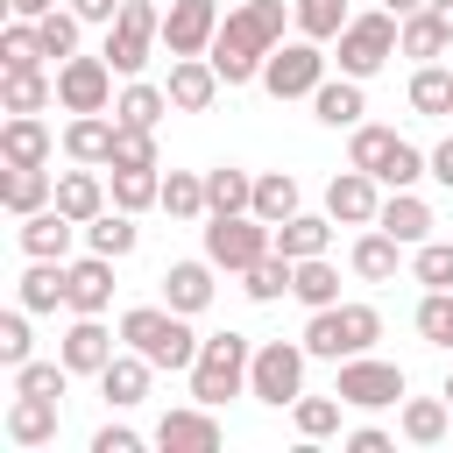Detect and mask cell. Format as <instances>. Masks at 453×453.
I'll list each match as a JSON object with an SVG mask.
<instances>
[{
	"instance_id": "obj_1",
	"label": "cell",
	"mask_w": 453,
	"mask_h": 453,
	"mask_svg": "<svg viewBox=\"0 0 453 453\" xmlns=\"http://www.w3.org/2000/svg\"><path fill=\"white\" fill-rule=\"evenodd\" d=\"M283 0H241L226 21H219V35H212V71L226 78V85H255L262 78V64H269V50L283 42Z\"/></svg>"
},
{
	"instance_id": "obj_2",
	"label": "cell",
	"mask_w": 453,
	"mask_h": 453,
	"mask_svg": "<svg viewBox=\"0 0 453 453\" xmlns=\"http://www.w3.org/2000/svg\"><path fill=\"white\" fill-rule=\"evenodd\" d=\"M120 340L134 347V354H149L156 368H191L198 361V333H191V311H170V304H134V311H120Z\"/></svg>"
},
{
	"instance_id": "obj_3",
	"label": "cell",
	"mask_w": 453,
	"mask_h": 453,
	"mask_svg": "<svg viewBox=\"0 0 453 453\" xmlns=\"http://www.w3.org/2000/svg\"><path fill=\"white\" fill-rule=\"evenodd\" d=\"M297 340H304L311 361H354V354H368L382 340V311L375 304H326V311L304 319Z\"/></svg>"
},
{
	"instance_id": "obj_4",
	"label": "cell",
	"mask_w": 453,
	"mask_h": 453,
	"mask_svg": "<svg viewBox=\"0 0 453 453\" xmlns=\"http://www.w3.org/2000/svg\"><path fill=\"white\" fill-rule=\"evenodd\" d=\"M248 361H255V347H248V333H205V347H198V361L184 368V375H191V396L219 411L226 396H241V389H248Z\"/></svg>"
},
{
	"instance_id": "obj_5",
	"label": "cell",
	"mask_w": 453,
	"mask_h": 453,
	"mask_svg": "<svg viewBox=\"0 0 453 453\" xmlns=\"http://www.w3.org/2000/svg\"><path fill=\"white\" fill-rule=\"evenodd\" d=\"M333 42H340V71L368 85V78H375L389 57H403V14H389V7H375V14H354V21H347Z\"/></svg>"
},
{
	"instance_id": "obj_6",
	"label": "cell",
	"mask_w": 453,
	"mask_h": 453,
	"mask_svg": "<svg viewBox=\"0 0 453 453\" xmlns=\"http://www.w3.org/2000/svg\"><path fill=\"white\" fill-rule=\"evenodd\" d=\"M269 248H276V226L255 219V212H212V219H205V262L226 269V276L255 269Z\"/></svg>"
},
{
	"instance_id": "obj_7",
	"label": "cell",
	"mask_w": 453,
	"mask_h": 453,
	"mask_svg": "<svg viewBox=\"0 0 453 453\" xmlns=\"http://www.w3.org/2000/svg\"><path fill=\"white\" fill-rule=\"evenodd\" d=\"M304 340H262L255 361H248V396L269 403V411H290L304 396Z\"/></svg>"
},
{
	"instance_id": "obj_8",
	"label": "cell",
	"mask_w": 453,
	"mask_h": 453,
	"mask_svg": "<svg viewBox=\"0 0 453 453\" xmlns=\"http://www.w3.org/2000/svg\"><path fill=\"white\" fill-rule=\"evenodd\" d=\"M156 42H163V14H156V0H127L113 21H106V64L120 71V78H142V64L156 57Z\"/></svg>"
},
{
	"instance_id": "obj_9",
	"label": "cell",
	"mask_w": 453,
	"mask_h": 453,
	"mask_svg": "<svg viewBox=\"0 0 453 453\" xmlns=\"http://www.w3.org/2000/svg\"><path fill=\"white\" fill-rule=\"evenodd\" d=\"M319 85H326V50H319L311 35L269 50V64H262V92H269V99H311Z\"/></svg>"
},
{
	"instance_id": "obj_10",
	"label": "cell",
	"mask_w": 453,
	"mask_h": 453,
	"mask_svg": "<svg viewBox=\"0 0 453 453\" xmlns=\"http://www.w3.org/2000/svg\"><path fill=\"white\" fill-rule=\"evenodd\" d=\"M340 403L347 411H389V403H403V368L396 361H375V354H354V361H340Z\"/></svg>"
},
{
	"instance_id": "obj_11",
	"label": "cell",
	"mask_w": 453,
	"mask_h": 453,
	"mask_svg": "<svg viewBox=\"0 0 453 453\" xmlns=\"http://www.w3.org/2000/svg\"><path fill=\"white\" fill-rule=\"evenodd\" d=\"M113 64L106 57H64L57 64V106L64 113H113Z\"/></svg>"
},
{
	"instance_id": "obj_12",
	"label": "cell",
	"mask_w": 453,
	"mask_h": 453,
	"mask_svg": "<svg viewBox=\"0 0 453 453\" xmlns=\"http://www.w3.org/2000/svg\"><path fill=\"white\" fill-rule=\"evenodd\" d=\"M219 0H170V14H163V50L170 57H205L212 50V35H219Z\"/></svg>"
},
{
	"instance_id": "obj_13",
	"label": "cell",
	"mask_w": 453,
	"mask_h": 453,
	"mask_svg": "<svg viewBox=\"0 0 453 453\" xmlns=\"http://www.w3.org/2000/svg\"><path fill=\"white\" fill-rule=\"evenodd\" d=\"M326 212L340 219V226H375V212H382V177H368V170H333V184H326Z\"/></svg>"
},
{
	"instance_id": "obj_14",
	"label": "cell",
	"mask_w": 453,
	"mask_h": 453,
	"mask_svg": "<svg viewBox=\"0 0 453 453\" xmlns=\"http://www.w3.org/2000/svg\"><path fill=\"white\" fill-rule=\"evenodd\" d=\"M14 241H21V255H50V262H71V248L85 241V226H78V219H71V212L50 198L42 212H28V219L14 226Z\"/></svg>"
},
{
	"instance_id": "obj_15",
	"label": "cell",
	"mask_w": 453,
	"mask_h": 453,
	"mask_svg": "<svg viewBox=\"0 0 453 453\" xmlns=\"http://www.w3.org/2000/svg\"><path fill=\"white\" fill-rule=\"evenodd\" d=\"M156 446L163 453H219V418H212V403H184V411H163L156 418Z\"/></svg>"
},
{
	"instance_id": "obj_16",
	"label": "cell",
	"mask_w": 453,
	"mask_h": 453,
	"mask_svg": "<svg viewBox=\"0 0 453 453\" xmlns=\"http://www.w3.org/2000/svg\"><path fill=\"white\" fill-rule=\"evenodd\" d=\"M219 85H226V78L212 71V57H170V85H163V92H170L177 113H205V106L219 99Z\"/></svg>"
},
{
	"instance_id": "obj_17",
	"label": "cell",
	"mask_w": 453,
	"mask_h": 453,
	"mask_svg": "<svg viewBox=\"0 0 453 453\" xmlns=\"http://www.w3.org/2000/svg\"><path fill=\"white\" fill-rule=\"evenodd\" d=\"M57 354H64L71 375H99V368L113 361V333L99 326V311H78V319L64 326V347H57Z\"/></svg>"
},
{
	"instance_id": "obj_18",
	"label": "cell",
	"mask_w": 453,
	"mask_h": 453,
	"mask_svg": "<svg viewBox=\"0 0 453 453\" xmlns=\"http://www.w3.org/2000/svg\"><path fill=\"white\" fill-rule=\"evenodd\" d=\"M14 304H28V311H57V304H71V262L28 255V269H21V283H14Z\"/></svg>"
},
{
	"instance_id": "obj_19",
	"label": "cell",
	"mask_w": 453,
	"mask_h": 453,
	"mask_svg": "<svg viewBox=\"0 0 453 453\" xmlns=\"http://www.w3.org/2000/svg\"><path fill=\"white\" fill-rule=\"evenodd\" d=\"M57 198V170L50 163H7V184H0V205L14 212V219H28V212H42Z\"/></svg>"
},
{
	"instance_id": "obj_20",
	"label": "cell",
	"mask_w": 453,
	"mask_h": 453,
	"mask_svg": "<svg viewBox=\"0 0 453 453\" xmlns=\"http://www.w3.org/2000/svg\"><path fill=\"white\" fill-rule=\"evenodd\" d=\"M149 375H156V361L127 347V354H113V361L99 368V396H106L113 411H134V403L149 396Z\"/></svg>"
},
{
	"instance_id": "obj_21",
	"label": "cell",
	"mask_w": 453,
	"mask_h": 453,
	"mask_svg": "<svg viewBox=\"0 0 453 453\" xmlns=\"http://www.w3.org/2000/svg\"><path fill=\"white\" fill-rule=\"evenodd\" d=\"M113 134H120V120H113V113H71V127H64V156H71V163H92V170H106V156H113Z\"/></svg>"
},
{
	"instance_id": "obj_22",
	"label": "cell",
	"mask_w": 453,
	"mask_h": 453,
	"mask_svg": "<svg viewBox=\"0 0 453 453\" xmlns=\"http://www.w3.org/2000/svg\"><path fill=\"white\" fill-rule=\"evenodd\" d=\"M375 226H382V234H396L403 248H418V241H432V205L418 198V184H411V191H382Z\"/></svg>"
},
{
	"instance_id": "obj_23",
	"label": "cell",
	"mask_w": 453,
	"mask_h": 453,
	"mask_svg": "<svg viewBox=\"0 0 453 453\" xmlns=\"http://www.w3.org/2000/svg\"><path fill=\"white\" fill-rule=\"evenodd\" d=\"M0 156L7 163H50L57 156V134L42 127V113H7L0 120Z\"/></svg>"
},
{
	"instance_id": "obj_24",
	"label": "cell",
	"mask_w": 453,
	"mask_h": 453,
	"mask_svg": "<svg viewBox=\"0 0 453 453\" xmlns=\"http://www.w3.org/2000/svg\"><path fill=\"white\" fill-rule=\"evenodd\" d=\"M106 304H113V255H78L71 262V311H99L106 319Z\"/></svg>"
},
{
	"instance_id": "obj_25",
	"label": "cell",
	"mask_w": 453,
	"mask_h": 453,
	"mask_svg": "<svg viewBox=\"0 0 453 453\" xmlns=\"http://www.w3.org/2000/svg\"><path fill=\"white\" fill-rule=\"evenodd\" d=\"M347 262H354V276H361V283H396V269H403V241H396V234H382V226H368V234L354 241V255H347Z\"/></svg>"
},
{
	"instance_id": "obj_26",
	"label": "cell",
	"mask_w": 453,
	"mask_h": 453,
	"mask_svg": "<svg viewBox=\"0 0 453 453\" xmlns=\"http://www.w3.org/2000/svg\"><path fill=\"white\" fill-rule=\"evenodd\" d=\"M163 304L198 319V311L212 304V262H170V269H163Z\"/></svg>"
},
{
	"instance_id": "obj_27",
	"label": "cell",
	"mask_w": 453,
	"mask_h": 453,
	"mask_svg": "<svg viewBox=\"0 0 453 453\" xmlns=\"http://www.w3.org/2000/svg\"><path fill=\"white\" fill-rule=\"evenodd\" d=\"M7 439H14V446H50V439H57V396H21V389H14V403H7Z\"/></svg>"
},
{
	"instance_id": "obj_28",
	"label": "cell",
	"mask_w": 453,
	"mask_h": 453,
	"mask_svg": "<svg viewBox=\"0 0 453 453\" xmlns=\"http://www.w3.org/2000/svg\"><path fill=\"white\" fill-rule=\"evenodd\" d=\"M311 113L326 120V127H361V113H368V99H361V78H326L319 92H311Z\"/></svg>"
},
{
	"instance_id": "obj_29",
	"label": "cell",
	"mask_w": 453,
	"mask_h": 453,
	"mask_svg": "<svg viewBox=\"0 0 453 453\" xmlns=\"http://www.w3.org/2000/svg\"><path fill=\"white\" fill-rule=\"evenodd\" d=\"M57 205L85 226V219H99L106 212V184H99V170L92 163H78V170H57Z\"/></svg>"
},
{
	"instance_id": "obj_30",
	"label": "cell",
	"mask_w": 453,
	"mask_h": 453,
	"mask_svg": "<svg viewBox=\"0 0 453 453\" xmlns=\"http://www.w3.org/2000/svg\"><path fill=\"white\" fill-rule=\"evenodd\" d=\"M333 212H290L283 226H276V255H290V262H304V255H326V241H333Z\"/></svg>"
},
{
	"instance_id": "obj_31",
	"label": "cell",
	"mask_w": 453,
	"mask_h": 453,
	"mask_svg": "<svg viewBox=\"0 0 453 453\" xmlns=\"http://www.w3.org/2000/svg\"><path fill=\"white\" fill-rule=\"evenodd\" d=\"M163 113H170V92L149 85V78H127L120 99H113V120H120V127H156Z\"/></svg>"
},
{
	"instance_id": "obj_32",
	"label": "cell",
	"mask_w": 453,
	"mask_h": 453,
	"mask_svg": "<svg viewBox=\"0 0 453 453\" xmlns=\"http://www.w3.org/2000/svg\"><path fill=\"white\" fill-rule=\"evenodd\" d=\"M134 241H142V226H134V212H120V205H106L99 219H85V248L92 255H134Z\"/></svg>"
},
{
	"instance_id": "obj_33",
	"label": "cell",
	"mask_w": 453,
	"mask_h": 453,
	"mask_svg": "<svg viewBox=\"0 0 453 453\" xmlns=\"http://www.w3.org/2000/svg\"><path fill=\"white\" fill-rule=\"evenodd\" d=\"M396 425H403V439H411V446H439V439L453 432V403H446V396H411Z\"/></svg>"
},
{
	"instance_id": "obj_34",
	"label": "cell",
	"mask_w": 453,
	"mask_h": 453,
	"mask_svg": "<svg viewBox=\"0 0 453 453\" xmlns=\"http://www.w3.org/2000/svg\"><path fill=\"white\" fill-rule=\"evenodd\" d=\"M205 205H212V212H248V205H255V177H248L241 163L205 170ZM212 212H205V219H212Z\"/></svg>"
},
{
	"instance_id": "obj_35",
	"label": "cell",
	"mask_w": 453,
	"mask_h": 453,
	"mask_svg": "<svg viewBox=\"0 0 453 453\" xmlns=\"http://www.w3.org/2000/svg\"><path fill=\"white\" fill-rule=\"evenodd\" d=\"M290 297H297L304 311H326V304H340V269H333L326 255H304V262H297V283H290Z\"/></svg>"
},
{
	"instance_id": "obj_36",
	"label": "cell",
	"mask_w": 453,
	"mask_h": 453,
	"mask_svg": "<svg viewBox=\"0 0 453 453\" xmlns=\"http://www.w3.org/2000/svg\"><path fill=\"white\" fill-rule=\"evenodd\" d=\"M453 50V28L432 14V7H418V14H403V57H418V64H432V57H446Z\"/></svg>"
},
{
	"instance_id": "obj_37",
	"label": "cell",
	"mask_w": 453,
	"mask_h": 453,
	"mask_svg": "<svg viewBox=\"0 0 453 453\" xmlns=\"http://www.w3.org/2000/svg\"><path fill=\"white\" fill-rule=\"evenodd\" d=\"M255 219H269V226H283L290 212H297V177L290 170H262L255 177V205H248Z\"/></svg>"
},
{
	"instance_id": "obj_38",
	"label": "cell",
	"mask_w": 453,
	"mask_h": 453,
	"mask_svg": "<svg viewBox=\"0 0 453 453\" xmlns=\"http://www.w3.org/2000/svg\"><path fill=\"white\" fill-rule=\"evenodd\" d=\"M290 283H297V262H290V255H276V248H269L255 269H241V290H248L255 304H276Z\"/></svg>"
},
{
	"instance_id": "obj_39",
	"label": "cell",
	"mask_w": 453,
	"mask_h": 453,
	"mask_svg": "<svg viewBox=\"0 0 453 453\" xmlns=\"http://www.w3.org/2000/svg\"><path fill=\"white\" fill-rule=\"evenodd\" d=\"M57 99V78H42V64L35 71H7V85H0V106L7 113H42Z\"/></svg>"
},
{
	"instance_id": "obj_40",
	"label": "cell",
	"mask_w": 453,
	"mask_h": 453,
	"mask_svg": "<svg viewBox=\"0 0 453 453\" xmlns=\"http://www.w3.org/2000/svg\"><path fill=\"white\" fill-rule=\"evenodd\" d=\"M396 142H403L396 127H375V120H361V127H347V163L375 177V170L389 163V149H396Z\"/></svg>"
},
{
	"instance_id": "obj_41",
	"label": "cell",
	"mask_w": 453,
	"mask_h": 453,
	"mask_svg": "<svg viewBox=\"0 0 453 453\" xmlns=\"http://www.w3.org/2000/svg\"><path fill=\"white\" fill-rule=\"evenodd\" d=\"M163 212L170 219H205L212 205H205V170H170L163 177Z\"/></svg>"
},
{
	"instance_id": "obj_42",
	"label": "cell",
	"mask_w": 453,
	"mask_h": 453,
	"mask_svg": "<svg viewBox=\"0 0 453 453\" xmlns=\"http://www.w3.org/2000/svg\"><path fill=\"white\" fill-rule=\"evenodd\" d=\"M290 425H297L304 446L333 439V432H340V389H333V396H297V403H290Z\"/></svg>"
},
{
	"instance_id": "obj_43",
	"label": "cell",
	"mask_w": 453,
	"mask_h": 453,
	"mask_svg": "<svg viewBox=\"0 0 453 453\" xmlns=\"http://www.w3.org/2000/svg\"><path fill=\"white\" fill-rule=\"evenodd\" d=\"M290 21H297V35H311V42H333L354 14H347V0H290Z\"/></svg>"
},
{
	"instance_id": "obj_44",
	"label": "cell",
	"mask_w": 453,
	"mask_h": 453,
	"mask_svg": "<svg viewBox=\"0 0 453 453\" xmlns=\"http://www.w3.org/2000/svg\"><path fill=\"white\" fill-rule=\"evenodd\" d=\"M113 205H120V212L163 205V163H156V170H113Z\"/></svg>"
},
{
	"instance_id": "obj_45",
	"label": "cell",
	"mask_w": 453,
	"mask_h": 453,
	"mask_svg": "<svg viewBox=\"0 0 453 453\" xmlns=\"http://www.w3.org/2000/svg\"><path fill=\"white\" fill-rule=\"evenodd\" d=\"M78 28H85V21H78V7H50V14L35 21L42 57H57V64H64V57H78Z\"/></svg>"
},
{
	"instance_id": "obj_46",
	"label": "cell",
	"mask_w": 453,
	"mask_h": 453,
	"mask_svg": "<svg viewBox=\"0 0 453 453\" xmlns=\"http://www.w3.org/2000/svg\"><path fill=\"white\" fill-rule=\"evenodd\" d=\"M411 106H418V113H453V71L418 64V71H411Z\"/></svg>"
},
{
	"instance_id": "obj_47",
	"label": "cell",
	"mask_w": 453,
	"mask_h": 453,
	"mask_svg": "<svg viewBox=\"0 0 453 453\" xmlns=\"http://www.w3.org/2000/svg\"><path fill=\"white\" fill-rule=\"evenodd\" d=\"M411 276L425 290H453V241H418L411 248Z\"/></svg>"
},
{
	"instance_id": "obj_48",
	"label": "cell",
	"mask_w": 453,
	"mask_h": 453,
	"mask_svg": "<svg viewBox=\"0 0 453 453\" xmlns=\"http://www.w3.org/2000/svg\"><path fill=\"white\" fill-rule=\"evenodd\" d=\"M0 64H7V71H35V64H42V35H35V21H21V14L7 21V35H0Z\"/></svg>"
},
{
	"instance_id": "obj_49",
	"label": "cell",
	"mask_w": 453,
	"mask_h": 453,
	"mask_svg": "<svg viewBox=\"0 0 453 453\" xmlns=\"http://www.w3.org/2000/svg\"><path fill=\"white\" fill-rule=\"evenodd\" d=\"M106 170H156V127H120Z\"/></svg>"
},
{
	"instance_id": "obj_50",
	"label": "cell",
	"mask_w": 453,
	"mask_h": 453,
	"mask_svg": "<svg viewBox=\"0 0 453 453\" xmlns=\"http://www.w3.org/2000/svg\"><path fill=\"white\" fill-rule=\"evenodd\" d=\"M375 177H382V191H411L418 177H432V156H425V149H411V142H396V149H389V163H382Z\"/></svg>"
},
{
	"instance_id": "obj_51",
	"label": "cell",
	"mask_w": 453,
	"mask_h": 453,
	"mask_svg": "<svg viewBox=\"0 0 453 453\" xmlns=\"http://www.w3.org/2000/svg\"><path fill=\"white\" fill-rule=\"evenodd\" d=\"M14 389H21V396H64V389H71L64 354H57V361H21V368H14Z\"/></svg>"
},
{
	"instance_id": "obj_52",
	"label": "cell",
	"mask_w": 453,
	"mask_h": 453,
	"mask_svg": "<svg viewBox=\"0 0 453 453\" xmlns=\"http://www.w3.org/2000/svg\"><path fill=\"white\" fill-rule=\"evenodd\" d=\"M28 319H35L28 304L0 311V368H21V361H35V354H28V347H35V340H28Z\"/></svg>"
},
{
	"instance_id": "obj_53",
	"label": "cell",
	"mask_w": 453,
	"mask_h": 453,
	"mask_svg": "<svg viewBox=\"0 0 453 453\" xmlns=\"http://www.w3.org/2000/svg\"><path fill=\"white\" fill-rule=\"evenodd\" d=\"M418 333L432 347H446V333H453V290H425L418 297Z\"/></svg>"
},
{
	"instance_id": "obj_54",
	"label": "cell",
	"mask_w": 453,
	"mask_h": 453,
	"mask_svg": "<svg viewBox=\"0 0 453 453\" xmlns=\"http://www.w3.org/2000/svg\"><path fill=\"white\" fill-rule=\"evenodd\" d=\"M92 453H142V439H134L127 425H99V432H92Z\"/></svg>"
},
{
	"instance_id": "obj_55",
	"label": "cell",
	"mask_w": 453,
	"mask_h": 453,
	"mask_svg": "<svg viewBox=\"0 0 453 453\" xmlns=\"http://www.w3.org/2000/svg\"><path fill=\"white\" fill-rule=\"evenodd\" d=\"M347 453H389V432L382 425H354L347 432Z\"/></svg>"
},
{
	"instance_id": "obj_56",
	"label": "cell",
	"mask_w": 453,
	"mask_h": 453,
	"mask_svg": "<svg viewBox=\"0 0 453 453\" xmlns=\"http://www.w3.org/2000/svg\"><path fill=\"white\" fill-rule=\"evenodd\" d=\"M71 7H78V21H113L127 0H71Z\"/></svg>"
},
{
	"instance_id": "obj_57",
	"label": "cell",
	"mask_w": 453,
	"mask_h": 453,
	"mask_svg": "<svg viewBox=\"0 0 453 453\" xmlns=\"http://www.w3.org/2000/svg\"><path fill=\"white\" fill-rule=\"evenodd\" d=\"M432 177H439V184H446V191H453V134H446V142H439V149H432Z\"/></svg>"
},
{
	"instance_id": "obj_58",
	"label": "cell",
	"mask_w": 453,
	"mask_h": 453,
	"mask_svg": "<svg viewBox=\"0 0 453 453\" xmlns=\"http://www.w3.org/2000/svg\"><path fill=\"white\" fill-rule=\"evenodd\" d=\"M7 7H14V14H21V21H42V14H50V7H57V0H7Z\"/></svg>"
},
{
	"instance_id": "obj_59",
	"label": "cell",
	"mask_w": 453,
	"mask_h": 453,
	"mask_svg": "<svg viewBox=\"0 0 453 453\" xmlns=\"http://www.w3.org/2000/svg\"><path fill=\"white\" fill-rule=\"evenodd\" d=\"M425 7H432V14H439V21L453 28V0H425Z\"/></svg>"
},
{
	"instance_id": "obj_60",
	"label": "cell",
	"mask_w": 453,
	"mask_h": 453,
	"mask_svg": "<svg viewBox=\"0 0 453 453\" xmlns=\"http://www.w3.org/2000/svg\"><path fill=\"white\" fill-rule=\"evenodd\" d=\"M382 7H389V14H418L425 0H382Z\"/></svg>"
},
{
	"instance_id": "obj_61",
	"label": "cell",
	"mask_w": 453,
	"mask_h": 453,
	"mask_svg": "<svg viewBox=\"0 0 453 453\" xmlns=\"http://www.w3.org/2000/svg\"><path fill=\"white\" fill-rule=\"evenodd\" d=\"M439 396H446V403H453V375H446V389H439Z\"/></svg>"
},
{
	"instance_id": "obj_62",
	"label": "cell",
	"mask_w": 453,
	"mask_h": 453,
	"mask_svg": "<svg viewBox=\"0 0 453 453\" xmlns=\"http://www.w3.org/2000/svg\"><path fill=\"white\" fill-rule=\"evenodd\" d=\"M446 354H453V333H446Z\"/></svg>"
}]
</instances>
